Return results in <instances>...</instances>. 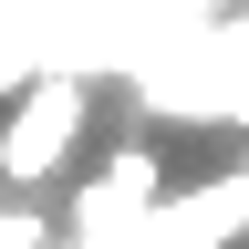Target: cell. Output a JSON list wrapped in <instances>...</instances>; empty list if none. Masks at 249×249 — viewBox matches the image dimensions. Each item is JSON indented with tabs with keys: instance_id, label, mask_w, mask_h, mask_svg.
Masks as SVG:
<instances>
[{
	"instance_id": "7a4b0ae2",
	"label": "cell",
	"mask_w": 249,
	"mask_h": 249,
	"mask_svg": "<svg viewBox=\"0 0 249 249\" xmlns=\"http://www.w3.org/2000/svg\"><path fill=\"white\" fill-rule=\"evenodd\" d=\"M156 197H166V156H156V145H124V156H104V177L73 197V229L104 249V239H124V229H145Z\"/></svg>"
},
{
	"instance_id": "6da1fadb",
	"label": "cell",
	"mask_w": 249,
	"mask_h": 249,
	"mask_svg": "<svg viewBox=\"0 0 249 249\" xmlns=\"http://www.w3.org/2000/svg\"><path fill=\"white\" fill-rule=\"evenodd\" d=\"M83 124H93V93H83L73 73L21 83V93H11V124H0V187H42V177H62V156L83 145Z\"/></svg>"
},
{
	"instance_id": "3957f363",
	"label": "cell",
	"mask_w": 249,
	"mask_h": 249,
	"mask_svg": "<svg viewBox=\"0 0 249 249\" xmlns=\"http://www.w3.org/2000/svg\"><path fill=\"white\" fill-rule=\"evenodd\" d=\"M0 249H42V218H31V208H21V218H0Z\"/></svg>"
}]
</instances>
